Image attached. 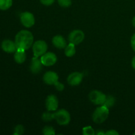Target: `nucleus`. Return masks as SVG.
<instances>
[{"mask_svg": "<svg viewBox=\"0 0 135 135\" xmlns=\"http://www.w3.org/2000/svg\"><path fill=\"white\" fill-rule=\"evenodd\" d=\"M84 39V33L80 30H75L69 35V40L70 43L78 45L81 43Z\"/></svg>", "mask_w": 135, "mask_h": 135, "instance_id": "nucleus-6", "label": "nucleus"}, {"mask_svg": "<svg viewBox=\"0 0 135 135\" xmlns=\"http://www.w3.org/2000/svg\"><path fill=\"white\" fill-rule=\"evenodd\" d=\"M34 37L32 34L28 30H21L15 36L16 46L17 50H28L32 46Z\"/></svg>", "mask_w": 135, "mask_h": 135, "instance_id": "nucleus-1", "label": "nucleus"}, {"mask_svg": "<svg viewBox=\"0 0 135 135\" xmlns=\"http://www.w3.org/2000/svg\"><path fill=\"white\" fill-rule=\"evenodd\" d=\"M107 96L103 92L98 90H93L90 93L89 99L95 105H104Z\"/></svg>", "mask_w": 135, "mask_h": 135, "instance_id": "nucleus-5", "label": "nucleus"}, {"mask_svg": "<svg viewBox=\"0 0 135 135\" xmlns=\"http://www.w3.org/2000/svg\"><path fill=\"white\" fill-rule=\"evenodd\" d=\"M134 135H135V133H134Z\"/></svg>", "mask_w": 135, "mask_h": 135, "instance_id": "nucleus-31", "label": "nucleus"}, {"mask_svg": "<svg viewBox=\"0 0 135 135\" xmlns=\"http://www.w3.org/2000/svg\"><path fill=\"white\" fill-rule=\"evenodd\" d=\"M131 64H132V67H133V68L134 69H135V55L134 56V57L133 58V59H132Z\"/></svg>", "mask_w": 135, "mask_h": 135, "instance_id": "nucleus-28", "label": "nucleus"}, {"mask_svg": "<svg viewBox=\"0 0 135 135\" xmlns=\"http://www.w3.org/2000/svg\"><path fill=\"white\" fill-rule=\"evenodd\" d=\"M1 48L5 52L9 54L15 52L17 50L15 42L11 40H4L1 43Z\"/></svg>", "mask_w": 135, "mask_h": 135, "instance_id": "nucleus-12", "label": "nucleus"}, {"mask_svg": "<svg viewBox=\"0 0 135 135\" xmlns=\"http://www.w3.org/2000/svg\"><path fill=\"white\" fill-rule=\"evenodd\" d=\"M59 5L62 7H69L71 5V0H57Z\"/></svg>", "mask_w": 135, "mask_h": 135, "instance_id": "nucleus-23", "label": "nucleus"}, {"mask_svg": "<svg viewBox=\"0 0 135 135\" xmlns=\"http://www.w3.org/2000/svg\"><path fill=\"white\" fill-rule=\"evenodd\" d=\"M97 135H99V134H105V133H104V132H99L98 131L97 133H96Z\"/></svg>", "mask_w": 135, "mask_h": 135, "instance_id": "nucleus-29", "label": "nucleus"}, {"mask_svg": "<svg viewBox=\"0 0 135 135\" xmlns=\"http://www.w3.org/2000/svg\"><path fill=\"white\" fill-rule=\"evenodd\" d=\"M83 79V74L79 72H75L69 75L67 77V82L71 86H77L80 84Z\"/></svg>", "mask_w": 135, "mask_h": 135, "instance_id": "nucleus-11", "label": "nucleus"}, {"mask_svg": "<svg viewBox=\"0 0 135 135\" xmlns=\"http://www.w3.org/2000/svg\"><path fill=\"white\" fill-rule=\"evenodd\" d=\"M131 47L133 50L135 51V34L133 35L131 38Z\"/></svg>", "mask_w": 135, "mask_h": 135, "instance_id": "nucleus-26", "label": "nucleus"}, {"mask_svg": "<svg viewBox=\"0 0 135 135\" xmlns=\"http://www.w3.org/2000/svg\"><path fill=\"white\" fill-rule=\"evenodd\" d=\"M47 50V45L44 40H38L33 44L32 51L34 57H38L46 54Z\"/></svg>", "mask_w": 135, "mask_h": 135, "instance_id": "nucleus-4", "label": "nucleus"}, {"mask_svg": "<svg viewBox=\"0 0 135 135\" xmlns=\"http://www.w3.org/2000/svg\"><path fill=\"white\" fill-rule=\"evenodd\" d=\"M21 22L26 28H30L35 23V18L32 13L30 12H24L21 15Z\"/></svg>", "mask_w": 135, "mask_h": 135, "instance_id": "nucleus-7", "label": "nucleus"}, {"mask_svg": "<svg viewBox=\"0 0 135 135\" xmlns=\"http://www.w3.org/2000/svg\"><path fill=\"white\" fill-rule=\"evenodd\" d=\"M42 64L40 59L36 57H34L32 60L30 65V70L33 74H38L42 69Z\"/></svg>", "mask_w": 135, "mask_h": 135, "instance_id": "nucleus-13", "label": "nucleus"}, {"mask_svg": "<svg viewBox=\"0 0 135 135\" xmlns=\"http://www.w3.org/2000/svg\"><path fill=\"white\" fill-rule=\"evenodd\" d=\"M105 135H118L119 133L115 130H110V131H108L106 132V133H105Z\"/></svg>", "mask_w": 135, "mask_h": 135, "instance_id": "nucleus-27", "label": "nucleus"}, {"mask_svg": "<svg viewBox=\"0 0 135 135\" xmlns=\"http://www.w3.org/2000/svg\"><path fill=\"white\" fill-rule=\"evenodd\" d=\"M75 53H76V49H75V44L70 43L68 45H67L65 49V54L66 56L71 57L75 55Z\"/></svg>", "mask_w": 135, "mask_h": 135, "instance_id": "nucleus-16", "label": "nucleus"}, {"mask_svg": "<svg viewBox=\"0 0 135 135\" xmlns=\"http://www.w3.org/2000/svg\"><path fill=\"white\" fill-rule=\"evenodd\" d=\"M58 100L54 95H49L46 100V107L48 112L55 111L58 108Z\"/></svg>", "mask_w": 135, "mask_h": 135, "instance_id": "nucleus-9", "label": "nucleus"}, {"mask_svg": "<svg viewBox=\"0 0 135 135\" xmlns=\"http://www.w3.org/2000/svg\"><path fill=\"white\" fill-rule=\"evenodd\" d=\"M40 2L42 3L43 5H46V6H49V5H52L54 3L55 0H40Z\"/></svg>", "mask_w": 135, "mask_h": 135, "instance_id": "nucleus-25", "label": "nucleus"}, {"mask_svg": "<svg viewBox=\"0 0 135 135\" xmlns=\"http://www.w3.org/2000/svg\"><path fill=\"white\" fill-rule=\"evenodd\" d=\"M26 53L25 50H17L15 54L14 55V59L17 63L21 64L23 63L26 60Z\"/></svg>", "mask_w": 135, "mask_h": 135, "instance_id": "nucleus-15", "label": "nucleus"}, {"mask_svg": "<svg viewBox=\"0 0 135 135\" xmlns=\"http://www.w3.org/2000/svg\"><path fill=\"white\" fill-rule=\"evenodd\" d=\"M13 0H0V9L2 11L7 10L11 7Z\"/></svg>", "mask_w": 135, "mask_h": 135, "instance_id": "nucleus-17", "label": "nucleus"}, {"mask_svg": "<svg viewBox=\"0 0 135 135\" xmlns=\"http://www.w3.org/2000/svg\"><path fill=\"white\" fill-rule=\"evenodd\" d=\"M42 133L45 135H54L55 132L52 127L46 126L42 130Z\"/></svg>", "mask_w": 135, "mask_h": 135, "instance_id": "nucleus-19", "label": "nucleus"}, {"mask_svg": "<svg viewBox=\"0 0 135 135\" xmlns=\"http://www.w3.org/2000/svg\"><path fill=\"white\" fill-rule=\"evenodd\" d=\"M42 119L44 121H50L54 119V113H51L50 112H45L42 116Z\"/></svg>", "mask_w": 135, "mask_h": 135, "instance_id": "nucleus-20", "label": "nucleus"}, {"mask_svg": "<svg viewBox=\"0 0 135 135\" xmlns=\"http://www.w3.org/2000/svg\"><path fill=\"white\" fill-rule=\"evenodd\" d=\"M42 64L44 66H52L56 63L57 56L52 52H47L42 55L40 58Z\"/></svg>", "mask_w": 135, "mask_h": 135, "instance_id": "nucleus-8", "label": "nucleus"}, {"mask_svg": "<svg viewBox=\"0 0 135 135\" xmlns=\"http://www.w3.org/2000/svg\"><path fill=\"white\" fill-rule=\"evenodd\" d=\"M132 23H133V26L135 27V17L133 18V21H132Z\"/></svg>", "mask_w": 135, "mask_h": 135, "instance_id": "nucleus-30", "label": "nucleus"}, {"mask_svg": "<svg viewBox=\"0 0 135 135\" xmlns=\"http://www.w3.org/2000/svg\"><path fill=\"white\" fill-rule=\"evenodd\" d=\"M54 86H55L57 90L58 91H63V90H64V85H63L62 83H59V81L57 82V83L54 84Z\"/></svg>", "mask_w": 135, "mask_h": 135, "instance_id": "nucleus-24", "label": "nucleus"}, {"mask_svg": "<svg viewBox=\"0 0 135 135\" xmlns=\"http://www.w3.org/2000/svg\"><path fill=\"white\" fill-rule=\"evenodd\" d=\"M109 113V108L104 105H102L94 111L92 115V120L96 123H102L108 117Z\"/></svg>", "mask_w": 135, "mask_h": 135, "instance_id": "nucleus-2", "label": "nucleus"}, {"mask_svg": "<svg viewBox=\"0 0 135 135\" xmlns=\"http://www.w3.org/2000/svg\"><path fill=\"white\" fill-rule=\"evenodd\" d=\"M24 133H25V128H24V127L21 125H18L15 128L13 134L21 135L23 134Z\"/></svg>", "mask_w": 135, "mask_h": 135, "instance_id": "nucleus-22", "label": "nucleus"}, {"mask_svg": "<svg viewBox=\"0 0 135 135\" xmlns=\"http://www.w3.org/2000/svg\"><path fill=\"white\" fill-rule=\"evenodd\" d=\"M52 43L55 47L58 49L65 48L67 46V42L65 39L61 35H56L53 38Z\"/></svg>", "mask_w": 135, "mask_h": 135, "instance_id": "nucleus-14", "label": "nucleus"}, {"mask_svg": "<svg viewBox=\"0 0 135 135\" xmlns=\"http://www.w3.org/2000/svg\"><path fill=\"white\" fill-rule=\"evenodd\" d=\"M83 134L84 135H94L96 134L92 127H85L83 129Z\"/></svg>", "mask_w": 135, "mask_h": 135, "instance_id": "nucleus-21", "label": "nucleus"}, {"mask_svg": "<svg viewBox=\"0 0 135 135\" xmlns=\"http://www.w3.org/2000/svg\"><path fill=\"white\" fill-rule=\"evenodd\" d=\"M54 119L59 125H67L71 121V116L67 110L62 109L54 113Z\"/></svg>", "mask_w": 135, "mask_h": 135, "instance_id": "nucleus-3", "label": "nucleus"}, {"mask_svg": "<svg viewBox=\"0 0 135 135\" xmlns=\"http://www.w3.org/2000/svg\"><path fill=\"white\" fill-rule=\"evenodd\" d=\"M43 80L48 85H54L59 80L58 75L54 71H47L44 75Z\"/></svg>", "mask_w": 135, "mask_h": 135, "instance_id": "nucleus-10", "label": "nucleus"}, {"mask_svg": "<svg viewBox=\"0 0 135 135\" xmlns=\"http://www.w3.org/2000/svg\"><path fill=\"white\" fill-rule=\"evenodd\" d=\"M115 98L113 96H108L106 97V100H105L104 105H104V106L107 107L108 108H112L115 104Z\"/></svg>", "mask_w": 135, "mask_h": 135, "instance_id": "nucleus-18", "label": "nucleus"}]
</instances>
